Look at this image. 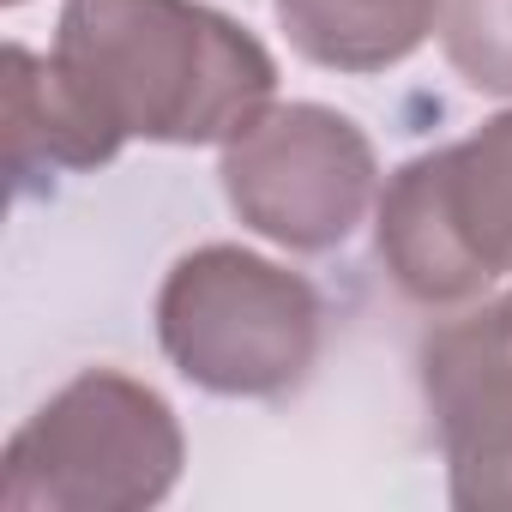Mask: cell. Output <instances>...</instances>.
I'll return each mask as SVG.
<instances>
[{"label": "cell", "mask_w": 512, "mask_h": 512, "mask_svg": "<svg viewBox=\"0 0 512 512\" xmlns=\"http://www.w3.org/2000/svg\"><path fill=\"white\" fill-rule=\"evenodd\" d=\"M115 163L97 127L79 115L73 91L61 85L49 55L7 43V169L31 187L37 169H103Z\"/></svg>", "instance_id": "ba28073f"}, {"label": "cell", "mask_w": 512, "mask_h": 512, "mask_svg": "<svg viewBox=\"0 0 512 512\" xmlns=\"http://www.w3.org/2000/svg\"><path fill=\"white\" fill-rule=\"evenodd\" d=\"M320 290L229 241L193 247L157 290V344L181 380L217 398H284L320 362Z\"/></svg>", "instance_id": "3957f363"}, {"label": "cell", "mask_w": 512, "mask_h": 512, "mask_svg": "<svg viewBox=\"0 0 512 512\" xmlns=\"http://www.w3.org/2000/svg\"><path fill=\"white\" fill-rule=\"evenodd\" d=\"M187 464L169 398L121 368L67 380L0 458L7 512H145L175 494Z\"/></svg>", "instance_id": "7a4b0ae2"}, {"label": "cell", "mask_w": 512, "mask_h": 512, "mask_svg": "<svg viewBox=\"0 0 512 512\" xmlns=\"http://www.w3.org/2000/svg\"><path fill=\"white\" fill-rule=\"evenodd\" d=\"M229 211L290 253H326L356 235L380 199V157L368 133L326 103H272L223 145Z\"/></svg>", "instance_id": "5b68a950"}, {"label": "cell", "mask_w": 512, "mask_h": 512, "mask_svg": "<svg viewBox=\"0 0 512 512\" xmlns=\"http://www.w3.org/2000/svg\"><path fill=\"white\" fill-rule=\"evenodd\" d=\"M290 49L326 73L404 67L434 31L446 0H272Z\"/></svg>", "instance_id": "52a82bcc"}, {"label": "cell", "mask_w": 512, "mask_h": 512, "mask_svg": "<svg viewBox=\"0 0 512 512\" xmlns=\"http://www.w3.org/2000/svg\"><path fill=\"white\" fill-rule=\"evenodd\" d=\"M7 7H19V0H7Z\"/></svg>", "instance_id": "30bf717a"}, {"label": "cell", "mask_w": 512, "mask_h": 512, "mask_svg": "<svg viewBox=\"0 0 512 512\" xmlns=\"http://www.w3.org/2000/svg\"><path fill=\"white\" fill-rule=\"evenodd\" d=\"M55 73L109 157L145 145H229L278 97L272 49L205 0H61Z\"/></svg>", "instance_id": "6da1fadb"}, {"label": "cell", "mask_w": 512, "mask_h": 512, "mask_svg": "<svg viewBox=\"0 0 512 512\" xmlns=\"http://www.w3.org/2000/svg\"><path fill=\"white\" fill-rule=\"evenodd\" d=\"M440 43L470 91L512 97V0H446Z\"/></svg>", "instance_id": "9c48e42d"}, {"label": "cell", "mask_w": 512, "mask_h": 512, "mask_svg": "<svg viewBox=\"0 0 512 512\" xmlns=\"http://www.w3.org/2000/svg\"><path fill=\"white\" fill-rule=\"evenodd\" d=\"M422 398L464 512H512V296H494L422 344Z\"/></svg>", "instance_id": "8992f818"}, {"label": "cell", "mask_w": 512, "mask_h": 512, "mask_svg": "<svg viewBox=\"0 0 512 512\" xmlns=\"http://www.w3.org/2000/svg\"><path fill=\"white\" fill-rule=\"evenodd\" d=\"M374 253L398 296L464 308L512 278V109L410 157L374 199Z\"/></svg>", "instance_id": "277c9868"}]
</instances>
